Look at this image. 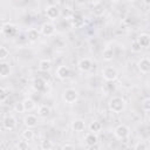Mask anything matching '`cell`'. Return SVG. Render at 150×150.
I'll use <instances>...</instances> for the list:
<instances>
[{"instance_id":"obj_1","label":"cell","mask_w":150,"mask_h":150,"mask_svg":"<svg viewBox=\"0 0 150 150\" xmlns=\"http://www.w3.org/2000/svg\"><path fill=\"white\" fill-rule=\"evenodd\" d=\"M108 107H109V110H110V111L118 114V112H121V111L124 109L125 102H124V100H123L122 97H120V96H114L112 98H110V101H109V103H108Z\"/></svg>"},{"instance_id":"obj_2","label":"cell","mask_w":150,"mask_h":150,"mask_svg":"<svg viewBox=\"0 0 150 150\" xmlns=\"http://www.w3.org/2000/svg\"><path fill=\"white\" fill-rule=\"evenodd\" d=\"M62 98L66 103L73 104L79 100V91L75 88H67L62 93Z\"/></svg>"},{"instance_id":"obj_3","label":"cell","mask_w":150,"mask_h":150,"mask_svg":"<svg viewBox=\"0 0 150 150\" xmlns=\"http://www.w3.org/2000/svg\"><path fill=\"white\" fill-rule=\"evenodd\" d=\"M45 13H46V16L49 19V20H57L60 16H61V9L59 6L56 5H49L46 7L45 9Z\"/></svg>"},{"instance_id":"obj_4","label":"cell","mask_w":150,"mask_h":150,"mask_svg":"<svg viewBox=\"0 0 150 150\" xmlns=\"http://www.w3.org/2000/svg\"><path fill=\"white\" fill-rule=\"evenodd\" d=\"M114 135L118 139H125L130 135V128L125 124H118L114 129Z\"/></svg>"},{"instance_id":"obj_5","label":"cell","mask_w":150,"mask_h":150,"mask_svg":"<svg viewBox=\"0 0 150 150\" xmlns=\"http://www.w3.org/2000/svg\"><path fill=\"white\" fill-rule=\"evenodd\" d=\"M117 76H118V73L114 67H105L102 69V77L108 82L115 81Z\"/></svg>"},{"instance_id":"obj_6","label":"cell","mask_w":150,"mask_h":150,"mask_svg":"<svg viewBox=\"0 0 150 150\" xmlns=\"http://www.w3.org/2000/svg\"><path fill=\"white\" fill-rule=\"evenodd\" d=\"M16 124H18V122H16V118L14 117V116H12V115H7V116H5L4 117V120H2V127H4V129H6V130H14L15 129V127H16Z\"/></svg>"},{"instance_id":"obj_7","label":"cell","mask_w":150,"mask_h":150,"mask_svg":"<svg viewBox=\"0 0 150 150\" xmlns=\"http://www.w3.org/2000/svg\"><path fill=\"white\" fill-rule=\"evenodd\" d=\"M55 30H56V28L53 22H45V23H42V26L40 28V33L43 36H52L55 34Z\"/></svg>"},{"instance_id":"obj_8","label":"cell","mask_w":150,"mask_h":150,"mask_svg":"<svg viewBox=\"0 0 150 150\" xmlns=\"http://www.w3.org/2000/svg\"><path fill=\"white\" fill-rule=\"evenodd\" d=\"M77 67H79V69H80L81 71L87 73V71H89V70L91 69L93 62H91V60H90L89 57H83V59H80V60H79Z\"/></svg>"},{"instance_id":"obj_9","label":"cell","mask_w":150,"mask_h":150,"mask_svg":"<svg viewBox=\"0 0 150 150\" xmlns=\"http://www.w3.org/2000/svg\"><path fill=\"white\" fill-rule=\"evenodd\" d=\"M39 123V120H38V116L33 115V114H28L23 117V124L26 125V128H35Z\"/></svg>"},{"instance_id":"obj_10","label":"cell","mask_w":150,"mask_h":150,"mask_svg":"<svg viewBox=\"0 0 150 150\" xmlns=\"http://www.w3.org/2000/svg\"><path fill=\"white\" fill-rule=\"evenodd\" d=\"M89 4L93 6L91 7V12H93L94 15H96V16L103 15V13H104V6H103V4L101 1H91Z\"/></svg>"},{"instance_id":"obj_11","label":"cell","mask_w":150,"mask_h":150,"mask_svg":"<svg viewBox=\"0 0 150 150\" xmlns=\"http://www.w3.org/2000/svg\"><path fill=\"white\" fill-rule=\"evenodd\" d=\"M137 67H138V69H139V71L142 74L150 73V59H148V57L141 59L138 61V63H137Z\"/></svg>"},{"instance_id":"obj_12","label":"cell","mask_w":150,"mask_h":150,"mask_svg":"<svg viewBox=\"0 0 150 150\" xmlns=\"http://www.w3.org/2000/svg\"><path fill=\"white\" fill-rule=\"evenodd\" d=\"M1 33L6 36H13L16 33V27L12 23H2L1 26Z\"/></svg>"},{"instance_id":"obj_13","label":"cell","mask_w":150,"mask_h":150,"mask_svg":"<svg viewBox=\"0 0 150 150\" xmlns=\"http://www.w3.org/2000/svg\"><path fill=\"white\" fill-rule=\"evenodd\" d=\"M56 76L60 80H66L70 76V69L67 66H59L56 69Z\"/></svg>"},{"instance_id":"obj_14","label":"cell","mask_w":150,"mask_h":150,"mask_svg":"<svg viewBox=\"0 0 150 150\" xmlns=\"http://www.w3.org/2000/svg\"><path fill=\"white\" fill-rule=\"evenodd\" d=\"M97 142H98V137L94 132H88L84 136V144L87 146H94V145L97 144Z\"/></svg>"},{"instance_id":"obj_15","label":"cell","mask_w":150,"mask_h":150,"mask_svg":"<svg viewBox=\"0 0 150 150\" xmlns=\"http://www.w3.org/2000/svg\"><path fill=\"white\" fill-rule=\"evenodd\" d=\"M71 129H73V131H75V132H81V131H83V130L86 129V123H84V121L81 120V118L74 120V121L71 122Z\"/></svg>"},{"instance_id":"obj_16","label":"cell","mask_w":150,"mask_h":150,"mask_svg":"<svg viewBox=\"0 0 150 150\" xmlns=\"http://www.w3.org/2000/svg\"><path fill=\"white\" fill-rule=\"evenodd\" d=\"M83 23H84V19H83L82 14H80V13H75V14H73V16H71V25H73L75 28H80V27H82Z\"/></svg>"},{"instance_id":"obj_17","label":"cell","mask_w":150,"mask_h":150,"mask_svg":"<svg viewBox=\"0 0 150 150\" xmlns=\"http://www.w3.org/2000/svg\"><path fill=\"white\" fill-rule=\"evenodd\" d=\"M136 40L139 42V45H141L142 48H149L150 47V35L149 34L143 33V34L138 35V38Z\"/></svg>"},{"instance_id":"obj_18","label":"cell","mask_w":150,"mask_h":150,"mask_svg":"<svg viewBox=\"0 0 150 150\" xmlns=\"http://www.w3.org/2000/svg\"><path fill=\"white\" fill-rule=\"evenodd\" d=\"M50 112H52L50 107H48V105H46V104L40 105L39 109H38V116L41 117V118H47V117H49Z\"/></svg>"},{"instance_id":"obj_19","label":"cell","mask_w":150,"mask_h":150,"mask_svg":"<svg viewBox=\"0 0 150 150\" xmlns=\"http://www.w3.org/2000/svg\"><path fill=\"white\" fill-rule=\"evenodd\" d=\"M33 88L38 91H42L46 88V81L42 77H35L33 80Z\"/></svg>"},{"instance_id":"obj_20","label":"cell","mask_w":150,"mask_h":150,"mask_svg":"<svg viewBox=\"0 0 150 150\" xmlns=\"http://www.w3.org/2000/svg\"><path fill=\"white\" fill-rule=\"evenodd\" d=\"M114 55H115V52L112 47H105L102 52V57L104 61H111L114 59Z\"/></svg>"},{"instance_id":"obj_21","label":"cell","mask_w":150,"mask_h":150,"mask_svg":"<svg viewBox=\"0 0 150 150\" xmlns=\"http://www.w3.org/2000/svg\"><path fill=\"white\" fill-rule=\"evenodd\" d=\"M39 69L41 70V71H49L50 69H52V61L50 60H48V59H42V60H40V62H39Z\"/></svg>"},{"instance_id":"obj_22","label":"cell","mask_w":150,"mask_h":150,"mask_svg":"<svg viewBox=\"0 0 150 150\" xmlns=\"http://www.w3.org/2000/svg\"><path fill=\"white\" fill-rule=\"evenodd\" d=\"M9 74H11V67H9V64L7 62H1L0 63V76L2 79H5V77L9 76Z\"/></svg>"},{"instance_id":"obj_23","label":"cell","mask_w":150,"mask_h":150,"mask_svg":"<svg viewBox=\"0 0 150 150\" xmlns=\"http://www.w3.org/2000/svg\"><path fill=\"white\" fill-rule=\"evenodd\" d=\"M22 105H23L25 111H32V110H34V108H35V102H34L30 97H26V98L22 101Z\"/></svg>"},{"instance_id":"obj_24","label":"cell","mask_w":150,"mask_h":150,"mask_svg":"<svg viewBox=\"0 0 150 150\" xmlns=\"http://www.w3.org/2000/svg\"><path fill=\"white\" fill-rule=\"evenodd\" d=\"M27 38H28V40L30 42H34L40 38V32L38 29H35V28H30L27 32Z\"/></svg>"},{"instance_id":"obj_25","label":"cell","mask_w":150,"mask_h":150,"mask_svg":"<svg viewBox=\"0 0 150 150\" xmlns=\"http://www.w3.org/2000/svg\"><path fill=\"white\" fill-rule=\"evenodd\" d=\"M89 130H90V132L98 134V132L102 130V123L98 122V121H93V122L89 124Z\"/></svg>"},{"instance_id":"obj_26","label":"cell","mask_w":150,"mask_h":150,"mask_svg":"<svg viewBox=\"0 0 150 150\" xmlns=\"http://www.w3.org/2000/svg\"><path fill=\"white\" fill-rule=\"evenodd\" d=\"M21 136H22V138L26 139V141H32V139L35 137V134H34V131H33L32 129L27 128V129H25V130L22 131Z\"/></svg>"},{"instance_id":"obj_27","label":"cell","mask_w":150,"mask_h":150,"mask_svg":"<svg viewBox=\"0 0 150 150\" xmlns=\"http://www.w3.org/2000/svg\"><path fill=\"white\" fill-rule=\"evenodd\" d=\"M8 56H9V50L5 46H1L0 47V62H6Z\"/></svg>"},{"instance_id":"obj_28","label":"cell","mask_w":150,"mask_h":150,"mask_svg":"<svg viewBox=\"0 0 150 150\" xmlns=\"http://www.w3.org/2000/svg\"><path fill=\"white\" fill-rule=\"evenodd\" d=\"M16 149L18 150H29V146H28V142L26 139H20L18 143H16Z\"/></svg>"},{"instance_id":"obj_29","label":"cell","mask_w":150,"mask_h":150,"mask_svg":"<svg viewBox=\"0 0 150 150\" xmlns=\"http://www.w3.org/2000/svg\"><path fill=\"white\" fill-rule=\"evenodd\" d=\"M130 48H131V52H132V53H139V52L142 50V47H141V45H139V42H138L137 40H134V41L131 42Z\"/></svg>"},{"instance_id":"obj_30","label":"cell","mask_w":150,"mask_h":150,"mask_svg":"<svg viewBox=\"0 0 150 150\" xmlns=\"http://www.w3.org/2000/svg\"><path fill=\"white\" fill-rule=\"evenodd\" d=\"M8 96H9V91L5 87H1V89H0V102L4 103L7 100Z\"/></svg>"},{"instance_id":"obj_31","label":"cell","mask_w":150,"mask_h":150,"mask_svg":"<svg viewBox=\"0 0 150 150\" xmlns=\"http://www.w3.org/2000/svg\"><path fill=\"white\" fill-rule=\"evenodd\" d=\"M53 148V142L50 139H43L41 142V149L42 150H52Z\"/></svg>"},{"instance_id":"obj_32","label":"cell","mask_w":150,"mask_h":150,"mask_svg":"<svg viewBox=\"0 0 150 150\" xmlns=\"http://www.w3.org/2000/svg\"><path fill=\"white\" fill-rule=\"evenodd\" d=\"M142 109H143L144 111L150 112V97L143 100V102H142Z\"/></svg>"},{"instance_id":"obj_33","label":"cell","mask_w":150,"mask_h":150,"mask_svg":"<svg viewBox=\"0 0 150 150\" xmlns=\"http://www.w3.org/2000/svg\"><path fill=\"white\" fill-rule=\"evenodd\" d=\"M134 150H148V146H146V144L144 142H137L135 144Z\"/></svg>"},{"instance_id":"obj_34","label":"cell","mask_w":150,"mask_h":150,"mask_svg":"<svg viewBox=\"0 0 150 150\" xmlns=\"http://www.w3.org/2000/svg\"><path fill=\"white\" fill-rule=\"evenodd\" d=\"M61 150H76V149H75V146H74L73 144H70V143H66V144L62 145Z\"/></svg>"},{"instance_id":"obj_35","label":"cell","mask_w":150,"mask_h":150,"mask_svg":"<svg viewBox=\"0 0 150 150\" xmlns=\"http://www.w3.org/2000/svg\"><path fill=\"white\" fill-rule=\"evenodd\" d=\"M14 109H15L16 112H23V111H25L23 105H22V102H21V103H16L15 107H14Z\"/></svg>"},{"instance_id":"obj_36","label":"cell","mask_w":150,"mask_h":150,"mask_svg":"<svg viewBox=\"0 0 150 150\" xmlns=\"http://www.w3.org/2000/svg\"><path fill=\"white\" fill-rule=\"evenodd\" d=\"M143 4H144V5H146V6H150V0H144V1H143Z\"/></svg>"},{"instance_id":"obj_37","label":"cell","mask_w":150,"mask_h":150,"mask_svg":"<svg viewBox=\"0 0 150 150\" xmlns=\"http://www.w3.org/2000/svg\"><path fill=\"white\" fill-rule=\"evenodd\" d=\"M30 150H38V149H36V148H33V149H30Z\"/></svg>"},{"instance_id":"obj_38","label":"cell","mask_w":150,"mask_h":150,"mask_svg":"<svg viewBox=\"0 0 150 150\" xmlns=\"http://www.w3.org/2000/svg\"><path fill=\"white\" fill-rule=\"evenodd\" d=\"M149 122H150V116H149Z\"/></svg>"},{"instance_id":"obj_39","label":"cell","mask_w":150,"mask_h":150,"mask_svg":"<svg viewBox=\"0 0 150 150\" xmlns=\"http://www.w3.org/2000/svg\"><path fill=\"white\" fill-rule=\"evenodd\" d=\"M148 150H150V146H149V149H148Z\"/></svg>"}]
</instances>
